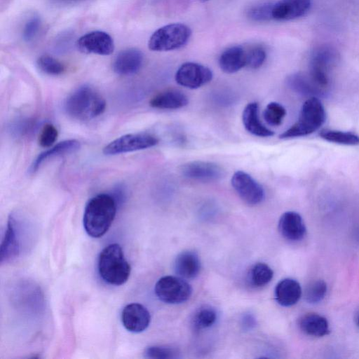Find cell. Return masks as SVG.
Masks as SVG:
<instances>
[{
  "instance_id": "1",
  "label": "cell",
  "mask_w": 359,
  "mask_h": 359,
  "mask_svg": "<svg viewBox=\"0 0 359 359\" xmlns=\"http://www.w3.org/2000/svg\"><path fill=\"white\" fill-rule=\"evenodd\" d=\"M116 212V203L111 196L100 194L87 203L83 214V226L88 236L102 237L111 226Z\"/></svg>"
},
{
  "instance_id": "2",
  "label": "cell",
  "mask_w": 359,
  "mask_h": 359,
  "mask_svg": "<svg viewBox=\"0 0 359 359\" xmlns=\"http://www.w3.org/2000/svg\"><path fill=\"white\" fill-rule=\"evenodd\" d=\"M106 102L101 95L88 86H81L66 100L65 109L72 117L86 121L102 114Z\"/></svg>"
},
{
  "instance_id": "3",
  "label": "cell",
  "mask_w": 359,
  "mask_h": 359,
  "mask_svg": "<svg viewBox=\"0 0 359 359\" xmlns=\"http://www.w3.org/2000/svg\"><path fill=\"white\" fill-rule=\"evenodd\" d=\"M97 267L100 277L106 283L113 285L125 283L131 270L130 264L118 243L109 244L100 252Z\"/></svg>"
},
{
  "instance_id": "4",
  "label": "cell",
  "mask_w": 359,
  "mask_h": 359,
  "mask_svg": "<svg viewBox=\"0 0 359 359\" xmlns=\"http://www.w3.org/2000/svg\"><path fill=\"white\" fill-rule=\"evenodd\" d=\"M325 108L317 97L308 98L303 104L297 121L279 135L280 139L299 137L318 130L325 123Z\"/></svg>"
},
{
  "instance_id": "5",
  "label": "cell",
  "mask_w": 359,
  "mask_h": 359,
  "mask_svg": "<svg viewBox=\"0 0 359 359\" xmlns=\"http://www.w3.org/2000/svg\"><path fill=\"white\" fill-rule=\"evenodd\" d=\"M191 35L190 28L182 23H172L156 30L148 42V47L153 51H169L184 46Z\"/></svg>"
},
{
  "instance_id": "6",
  "label": "cell",
  "mask_w": 359,
  "mask_h": 359,
  "mask_svg": "<svg viewBox=\"0 0 359 359\" xmlns=\"http://www.w3.org/2000/svg\"><path fill=\"white\" fill-rule=\"evenodd\" d=\"M338 60V54L330 46L315 48L309 59V76L321 88L325 89L330 81V72Z\"/></svg>"
},
{
  "instance_id": "7",
  "label": "cell",
  "mask_w": 359,
  "mask_h": 359,
  "mask_svg": "<svg viewBox=\"0 0 359 359\" xmlns=\"http://www.w3.org/2000/svg\"><path fill=\"white\" fill-rule=\"evenodd\" d=\"M154 291L161 301L176 304L188 300L191 295L192 289L184 278L167 276L161 278L156 282Z\"/></svg>"
},
{
  "instance_id": "8",
  "label": "cell",
  "mask_w": 359,
  "mask_h": 359,
  "mask_svg": "<svg viewBox=\"0 0 359 359\" xmlns=\"http://www.w3.org/2000/svg\"><path fill=\"white\" fill-rule=\"evenodd\" d=\"M158 142V138L149 133L127 134L109 143L104 147L103 153L106 155H116L135 151L152 147Z\"/></svg>"
},
{
  "instance_id": "9",
  "label": "cell",
  "mask_w": 359,
  "mask_h": 359,
  "mask_svg": "<svg viewBox=\"0 0 359 359\" xmlns=\"http://www.w3.org/2000/svg\"><path fill=\"white\" fill-rule=\"evenodd\" d=\"M231 185L239 197L247 204L255 205L265 197L262 186L250 175L238 170L231 177Z\"/></svg>"
},
{
  "instance_id": "10",
  "label": "cell",
  "mask_w": 359,
  "mask_h": 359,
  "mask_svg": "<svg viewBox=\"0 0 359 359\" xmlns=\"http://www.w3.org/2000/svg\"><path fill=\"white\" fill-rule=\"evenodd\" d=\"M180 172L189 180L202 182H214L222 180L225 171L219 164L203 161H194L181 165Z\"/></svg>"
},
{
  "instance_id": "11",
  "label": "cell",
  "mask_w": 359,
  "mask_h": 359,
  "mask_svg": "<svg viewBox=\"0 0 359 359\" xmlns=\"http://www.w3.org/2000/svg\"><path fill=\"white\" fill-rule=\"evenodd\" d=\"M212 72L208 67L196 62L182 64L175 74L176 82L185 88L196 89L210 82Z\"/></svg>"
},
{
  "instance_id": "12",
  "label": "cell",
  "mask_w": 359,
  "mask_h": 359,
  "mask_svg": "<svg viewBox=\"0 0 359 359\" xmlns=\"http://www.w3.org/2000/svg\"><path fill=\"white\" fill-rule=\"evenodd\" d=\"M78 49L83 53L100 55H111L114 50L112 37L103 31H93L81 36L77 41Z\"/></svg>"
},
{
  "instance_id": "13",
  "label": "cell",
  "mask_w": 359,
  "mask_h": 359,
  "mask_svg": "<svg viewBox=\"0 0 359 359\" xmlns=\"http://www.w3.org/2000/svg\"><path fill=\"white\" fill-rule=\"evenodd\" d=\"M121 321L124 327L129 332L140 333L149 327L151 316L143 305L131 303L123 309Z\"/></svg>"
},
{
  "instance_id": "14",
  "label": "cell",
  "mask_w": 359,
  "mask_h": 359,
  "mask_svg": "<svg viewBox=\"0 0 359 359\" xmlns=\"http://www.w3.org/2000/svg\"><path fill=\"white\" fill-rule=\"evenodd\" d=\"M311 0H279L273 4L272 19L285 21L304 15L310 9Z\"/></svg>"
},
{
  "instance_id": "15",
  "label": "cell",
  "mask_w": 359,
  "mask_h": 359,
  "mask_svg": "<svg viewBox=\"0 0 359 359\" xmlns=\"http://www.w3.org/2000/svg\"><path fill=\"white\" fill-rule=\"evenodd\" d=\"M144 55L142 51L135 48H130L120 51L114 60V71L120 75H130L137 72L142 66Z\"/></svg>"
},
{
  "instance_id": "16",
  "label": "cell",
  "mask_w": 359,
  "mask_h": 359,
  "mask_svg": "<svg viewBox=\"0 0 359 359\" xmlns=\"http://www.w3.org/2000/svg\"><path fill=\"white\" fill-rule=\"evenodd\" d=\"M278 229L282 236L290 241H301L306 233L301 215L294 211H287L281 215Z\"/></svg>"
},
{
  "instance_id": "17",
  "label": "cell",
  "mask_w": 359,
  "mask_h": 359,
  "mask_svg": "<svg viewBox=\"0 0 359 359\" xmlns=\"http://www.w3.org/2000/svg\"><path fill=\"white\" fill-rule=\"evenodd\" d=\"M17 222L13 215H10L5 235L0 248V262L7 263L16 258L20 253V241L17 232Z\"/></svg>"
},
{
  "instance_id": "18",
  "label": "cell",
  "mask_w": 359,
  "mask_h": 359,
  "mask_svg": "<svg viewBox=\"0 0 359 359\" xmlns=\"http://www.w3.org/2000/svg\"><path fill=\"white\" fill-rule=\"evenodd\" d=\"M242 120L246 130L255 136L268 137L274 135L273 131L261 122L257 102H250L245 106L243 111Z\"/></svg>"
},
{
  "instance_id": "19",
  "label": "cell",
  "mask_w": 359,
  "mask_h": 359,
  "mask_svg": "<svg viewBox=\"0 0 359 359\" xmlns=\"http://www.w3.org/2000/svg\"><path fill=\"white\" fill-rule=\"evenodd\" d=\"M174 269L175 273L184 279L194 278L201 270L200 258L194 251H183L175 258Z\"/></svg>"
},
{
  "instance_id": "20",
  "label": "cell",
  "mask_w": 359,
  "mask_h": 359,
  "mask_svg": "<svg viewBox=\"0 0 359 359\" xmlns=\"http://www.w3.org/2000/svg\"><path fill=\"white\" fill-rule=\"evenodd\" d=\"M302 293L300 284L296 280L289 278L281 280L275 288V298L277 302L285 307L297 304Z\"/></svg>"
},
{
  "instance_id": "21",
  "label": "cell",
  "mask_w": 359,
  "mask_h": 359,
  "mask_svg": "<svg viewBox=\"0 0 359 359\" xmlns=\"http://www.w3.org/2000/svg\"><path fill=\"white\" fill-rule=\"evenodd\" d=\"M219 65L224 72H237L246 66V51L238 46L226 48L219 56Z\"/></svg>"
},
{
  "instance_id": "22",
  "label": "cell",
  "mask_w": 359,
  "mask_h": 359,
  "mask_svg": "<svg viewBox=\"0 0 359 359\" xmlns=\"http://www.w3.org/2000/svg\"><path fill=\"white\" fill-rule=\"evenodd\" d=\"M287 85L293 91L302 95L316 97L321 95L325 89L319 86L309 75L294 73L287 76Z\"/></svg>"
},
{
  "instance_id": "23",
  "label": "cell",
  "mask_w": 359,
  "mask_h": 359,
  "mask_svg": "<svg viewBox=\"0 0 359 359\" xmlns=\"http://www.w3.org/2000/svg\"><path fill=\"white\" fill-rule=\"evenodd\" d=\"M187 96L178 90H168L154 96L150 100L151 107L161 109H177L187 105Z\"/></svg>"
},
{
  "instance_id": "24",
  "label": "cell",
  "mask_w": 359,
  "mask_h": 359,
  "mask_svg": "<svg viewBox=\"0 0 359 359\" xmlns=\"http://www.w3.org/2000/svg\"><path fill=\"white\" fill-rule=\"evenodd\" d=\"M300 330L312 337H323L330 333L327 319L317 313H307L302 316L298 322Z\"/></svg>"
},
{
  "instance_id": "25",
  "label": "cell",
  "mask_w": 359,
  "mask_h": 359,
  "mask_svg": "<svg viewBox=\"0 0 359 359\" xmlns=\"http://www.w3.org/2000/svg\"><path fill=\"white\" fill-rule=\"evenodd\" d=\"M80 142L76 140H67L57 143L48 150L41 153L30 167L32 172H36L41 165L48 159L74 152L79 149Z\"/></svg>"
},
{
  "instance_id": "26",
  "label": "cell",
  "mask_w": 359,
  "mask_h": 359,
  "mask_svg": "<svg viewBox=\"0 0 359 359\" xmlns=\"http://www.w3.org/2000/svg\"><path fill=\"white\" fill-rule=\"evenodd\" d=\"M273 276V270L265 263L259 262L254 264L249 272V281L255 287L267 285Z\"/></svg>"
},
{
  "instance_id": "27",
  "label": "cell",
  "mask_w": 359,
  "mask_h": 359,
  "mask_svg": "<svg viewBox=\"0 0 359 359\" xmlns=\"http://www.w3.org/2000/svg\"><path fill=\"white\" fill-rule=\"evenodd\" d=\"M319 135L323 140L336 144L351 146L359 144V136L351 132L323 130Z\"/></svg>"
},
{
  "instance_id": "28",
  "label": "cell",
  "mask_w": 359,
  "mask_h": 359,
  "mask_svg": "<svg viewBox=\"0 0 359 359\" xmlns=\"http://www.w3.org/2000/svg\"><path fill=\"white\" fill-rule=\"evenodd\" d=\"M216 320V311L211 306H204L194 313L192 325L195 330H201L211 327Z\"/></svg>"
},
{
  "instance_id": "29",
  "label": "cell",
  "mask_w": 359,
  "mask_h": 359,
  "mask_svg": "<svg viewBox=\"0 0 359 359\" xmlns=\"http://www.w3.org/2000/svg\"><path fill=\"white\" fill-rule=\"evenodd\" d=\"M327 290V286L324 280H314L306 287L304 299L309 304H317L324 299Z\"/></svg>"
},
{
  "instance_id": "30",
  "label": "cell",
  "mask_w": 359,
  "mask_h": 359,
  "mask_svg": "<svg viewBox=\"0 0 359 359\" xmlns=\"http://www.w3.org/2000/svg\"><path fill=\"white\" fill-rule=\"evenodd\" d=\"M285 115V107L276 102L269 103L263 113L264 120L269 125L273 126L280 125Z\"/></svg>"
},
{
  "instance_id": "31",
  "label": "cell",
  "mask_w": 359,
  "mask_h": 359,
  "mask_svg": "<svg viewBox=\"0 0 359 359\" xmlns=\"http://www.w3.org/2000/svg\"><path fill=\"white\" fill-rule=\"evenodd\" d=\"M36 64L43 72L49 75H60L65 71L63 64L50 55H41L38 57Z\"/></svg>"
},
{
  "instance_id": "32",
  "label": "cell",
  "mask_w": 359,
  "mask_h": 359,
  "mask_svg": "<svg viewBox=\"0 0 359 359\" xmlns=\"http://www.w3.org/2000/svg\"><path fill=\"white\" fill-rule=\"evenodd\" d=\"M178 350L168 346H150L144 351L145 358L152 359H172L178 358Z\"/></svg>"
},
{
  "instance_id": "33",
  "label": "cell",
  "mask_w": 359,
  "mask_h": 359,
  "mask_svg": "<svg viewBox=\"0 0 359 359\" xmlns=\"http://www.w3.org/2000/svg\"><path fill=\"white\" fill-rule=\"evenodd\" d=\"M266 57L265 50L261 46H255L246 52V67L258 69L264 62Z\"/></svg>"
},
{
  "instance_id": "34",
  "label": "cell",
  "mask_w": 359,
  "mask_h": 359,
  "mask_svg": "<svg viewBox=\"0 0 359 359\" xmlns=\"http://www.w3.org/2000/svg\"><path fill=\"white\" fill-rule=\"evenodd\" d=\"M273 4L264 3L252 7L248 12V16L254 21H266L272 19Z\"/></svg>"
},
{
  "instance_id": "35",
  "label": "cell",
  "mask_w": 359,
  "mask_h": 359,
  "mask_svg": "<svg viewBox=\"0 0 359 359\" xmlns=\"http://www.w3.org/2000/svg\"><path fill=\"white\" fill-rule=\"evenodd\" d=\"M41 21L38 16H32L25 24L22 29V38L25 41H32L38 34Z\"/></svg>"
},
{
  "instance_id": "36",
  "label": "cell",
  "mask_w": 359,
  "mask_h": 359,
  "mask_svg": "<svg viewBox=\"0 0 359 359\" xmlns=\"http://www.w3.org/2000/svg\"><path fill=\"white\" fill-rule=\"evenodd\" d=\"M58 132L52 124L43 126L39 138V143L43 147H51L57 140Z\"/></svg>"
},
{
  "instance_id": "37",
  "label": "cell",
  "mask_w": 359,
  "mask_h": 359,
  "mask_svg": "<svg viewBox=\"0 0 359 359\" xmlns=\"http://www.w3.org/2000/svg\"><path fill=\"white\" fill-rule=\"evenodd\" d=\"M241 325L244 330H251L256 325V319L252 314L245 313L242 317Z\"/></svg>"
},
{
  "instance_id": "38",
  "label": "cell",
  "mask_w": 359,
  "mask_h": 359,
  "mask_svg": "<svg viewBox=\"0 0 359 359\" xmlns=\"http://www.w3.org/2000/svg\"><path fill=\"white\" fill-rule=\"evenodd\" d=\"M355 323L356 326L359 328V311L356 313L355 316Z\"/></svg>"
},
{
  "instance_id": "39",
  "label": "cell",
  "mask_w": 359,
  "mask_h": 359,
  "mask_svg": "<svg viewBox=\"0 0 359 359\" xmlns=\"http://www.w3.org/2000/svg\"><path fill=\"white\" fill-rule=\"evenodd\" d=\"M356 236H357L358 241H359V229L357 231Z\"/></svg>"
},
{
  "instance_id": "40",
  "label": "cell",
  "mask_w": 359,
  "mask_h": 359,
  "mask_svg": "<svg viewBox=\"0 0 359 359\" xmlns=\"http://www.w3.org/2000/svg\"><path fill=\"white\" fill-rule=\"evenodd\" d=\"M201 1H208V0H201Z\"/></svg>"
}]
</instances>
